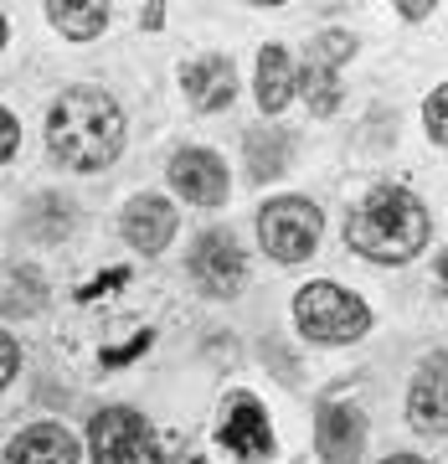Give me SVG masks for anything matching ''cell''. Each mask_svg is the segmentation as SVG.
Here are the masks:
<instances>
[{
	"label": "cell",
	"mask_w": 448,
	"mask_h": 464,
	"mask_svg": "<svg viewBox=\"0 0 448 464\" xmlns=\"http://www.w3.org/2000/svg\"><path fill=\"white\" fill-rule=\"evenodd\" d=\"M423 124H428V134L438 140V145H448V83L433 88L428 109H423Z\"/></svg>",
	"instance_id": "cell-20"
},
{
	"label": "cell",
	"mask_w": 448,
	"mask_h": 464,
	"mask_svg": "<svg viewBox=\"0 0 448 464\" xmlns=\"http://www.w3.org/2000/svg\"><path fill=\"white\" fill-rule=\"evenodd\" d=\"M93 464H160V444L134 408H103L88 423Z\"/></svg>",
	"instance_id": "cell-5"
},
{
	"label": "cell",
	"mask_w": 448,
	"mask_h": 464,
	"mask_svg": "<svg viewBox=\"0 0 448 464\" xmlns=\"http://www.w3.org/2000/svg\"><path fill=\"white\" fill-rule=\"evenodd\" d=\"M258 237H263L268 258H279V264H299V258H310L319 243V207L304 197H279L268 201L263 212H258Z\"/></svg>",
	"instance_id": "cell-4"
},
{
	"label": "cell",
	"mask_w": 448,
	"mask_h": 464,
	"mask_svg": "<svg viewBox=\"0 0 448 464\" xmlns=\"http://www.w3.org/2000/svg\"><path fill=\"white\" fill-rule=\"evenodd\" d=\"M289 99H294V63H289L283 47H263L258 52V103H263V114H279Z\"/></svg>",
	"instance_id": "cell-15"
},
{
	"label": "cell",
	"mask_w": 448,
	"mask_h": 464,
	"mask_svg": "<svg viewBox=\"0 0 448 464\" xmlns=\"http://www.w3.org/2000/svg\"><path fill=\"white\" fill-rule=\"evenodd\" d=\"M170 186L196 207H216V201H227V166L212 150H181L170 160Z\"/></svg>",
	"instance_id": "cell-9"
},
{
	"label": "cell",
	"mask_w": 448,
	"mask_h": 464,
	"mask_svg": "<svg viewBox=\"0 0 448 464\" xmlns=\"http://www.w3.org/2000/svg\"><path fill=\"white\" fill-rule=\"evenodd\" d=\"M5 464H78V439L57 423H32L5 444Z\"/></svg>",
	"instance_id": "cell-13"
},
{
	"label": "cell",
	"mask_w": 448,
	"mask_h": 464,
	"mask_svg": "<svg viewBox=\"0 0 448 464\" xmlns=\"http://www.w3.org/2000/svg\"><path fill=\"white\" fill-rule=\"evenodd\" d=\"M42 304H47V289H42V279L32 268L21 264L5 268V315H36Z\"/></svg>",
	"instance_id": "cell-18"
},
{
	"label": "cell",
	"mask_w": 448,
	"mask_h": 464,
	"mask_svg": "<svg viewBox=\"0 0 448 464\" xmlns=\"http://www.w3.org/2000/svg\"><path fill=\"white\" fill-rule=\"evenodd\" d=\"M382 464H428V459H417V454H392V459H382Z\"/></svg>",
	"instance_id": "cell-25"
},
{
	"label": "cell",
	"mask_w": 448,
	"mask_h": 464,
	"mask_svg": "<svg viewBox=\"0 0 448 464\" xmlns=\"http://www.w3.org/2000/svg\"><path fill=\"white\" fill-rule=\"evenodd\" d=\"M124 237H129V248L145 253V258L166 253V243L176 237V207L160 201V197H134L129 207H124Z\"/></svg>",
	"instance_id": "cell-12"
},
{
	"label": "cell",
	"mask_w": 448,
	"mask_h": 464,
	"mask_svg": "<svg viewBox=\"0 0 448 464\" xmlns=\"http://www.w3.org/2000/svg\"><path fill=\"white\" fill-rule=\"evenodd\" d=\"M433 274H438V284H443V289H448V248L438 253V264H433Z\"/></svg>",
	"instance_id": "cell-24"
},
{
	"label": "cell",
	"mask_w": 448,
	"mask_h": 464,
	"mask_svg": "<svg viewBox=\"0 0 448 464\" xmlns=\"http://www.w3.org/2000/svg\"><path fill=\"white\" fill-rule=\"evenodd\" d=\"M294 320H299V331L310 341H319V346H346V341L366 335L371 310L350 289H340V284H310L294 299Z\"/></svg>",
	"instance_id": "cell-3"
},
{
	"label": "cell",
	"mask_w": 448,
	"mask_h": 464,
	"mask_svg": "<svg viewBox=\"0 0 448 464\" xmlns=\"http://www.w3.org/2000/svg\"><path fill=\"white\" fill-rule=\"evenodd\" d=\"M5 346V382H16V341H0Z\"/></svg>",
	"instance_id": "cell-23"
},
{
	"label": "cell",
	"mask_w": 448,
	"mask_h": 464,
	"mask_svg": "<svg viewBox=\"0 0 448 464\" xmlns=\"http://www.w3.org/2000/svg\"><path fill=\"white\" fill-rule=\"evenodd\" d=\"M216 439H222V449L237 454V459H268V454H273L268 413L258 408V398H248V392H237V398L227 402V418H222Z\"/></svg>",
	"instance_id": "cell-8"
},
{
	"label": "cell",
	"mask_w": 448,
	"mask_h": 464,
	"mask_svg": "<svg viewBox=\"0 0 448 464\" xmlns=\"http://www.w3.org/2000/svg\"><path fill=\"white\" fill-rule=\"evenodd\" d=\"M243 274H248L243 248H237L227 232H206V237H196V248H191V279H196L212 299L237 295V289H243Z\"/></svg>",
	"instance_id": "cell-7"
},
{
	"label": "cell",
	"mask_w": 448,
	"mask_h": 464,
	"mask_svg": "<svg viewBox=\"0 0 448 464\" xmlns=\"http://www.w3.org/2000/svg\"><path fill=\"white\" fill-rule=\"evenodd\" d=\"M67 227H72V207H67L62 197H36L32 207H26V232L42 237V243H57Z\"/></svg>",
	"instance_id": "cell-19"
},
{
	"label": "cell",
	"mask_w": 448,
	"mask_h": 464,
	"mask_svg": "<svg viewBox=\"0 0 448 464\" xmlns=\"http://www.w3.org/2000/svg\"><path fill=\"white\" fill-rule=\"evenodd\" d=\"M407 21H423V16H433V5H417V0H407V5H397Z\"/></svg>",
	"instance_id": "cell-22"
},
{
	"label": "cell",
	"mask_w": 448,
	"mask_h": 464,
	"mask_svg": "<svg viewBox=\"0 0 448 464\" xmlns=\"http://www.w3.org/2000/svg\"><path fill=\"white\" fill-rule=\"evenodd\" d=\"M407 418H413L417 433H448V351L423 362L413 398H407Z\"/></svg>",
	"instance_id": "cell-11"
},
{
	"label": "cell",
	"mask_w": 448,
	"mask_h": 464,
	"mask_svg": "<svg viewBox=\"0 0 448 464\" xmlns=\"http://www.w3.org/2000/svg\"><path fill=\"white\" fill-rule=\"evenodd\" d=\"M346 243L371 264H407L428 243V212L407 186H371L346 222Z\"/></svg>",
	"instance_id": "cell-2"
},
{
	"label": "cell",
	"mask_w": 448,
	"mask_h": 464,
	"mask_svg": "<svg viewBox=\"0 0 448 464\" xmlns=\"http://www.w3.org/2000/svg\"><path fill=\"white\" fill-rule=\"evenodd\" d=\"M315 444L325 464H356L366 444V418L356 408H346V402H325L315 418Z\"/></svg>",
	"instance_id": "cell-10"
},
{
	"label": "cell",
	"mask_w": 448,
	"mask_h": 464,
	"mask_svg": "<svg viewBox=\"0 0 448 464\" xmlns=\"http://www.w3.org/2000/svg\"><path fill=\"white\" fill-rule=\"evenodd\" d=\"M47 16L52 26L72 42H88V36H99L109 26V5L103 0H88V5H72V0H47Z\"/></svg>",
	"instance_id": "cell-16"
},
{
	"label": "cell",
	"mask_w": 448,
	"mask_h": 464,
	"mask_svg": "<svg viewBox=\"0 0 448 464\" xmlns=\"http://www.w3.org/2000/svg\"><path fill=\"white\" fill-rule=\"evenodd\" d=\"M47 140H52V160H62L67 170H103L124 145V114L99 88H67L62 99L52 103Z\"/></svg>",
	"instance_id": "cell-1"
},
{
	"label": "cell",
	"mask_w": 448,
	"mask_h": 464,
	"mask_svg": "<svg viewBox=\"0 0 448 464\" xmlns=\"http://www.w3.org/2000/svg\"><path fill=\"white\" fill-rule=\"evenodd\" d=\"M356 57V42L346 32H319L304 52V103H310V114H335V103L346 99L340 93V67Z\"/></svg>",
	"instance_id": "cell-6"
},
{
	"label": "cell",
	"mask_w": 448,
	"mask_h": 464,
	"mask_svg": "<svg viewBox=\"0 0 448 464\" xmlns=\"http://www.w3.org/2000/svg\"><path fill=\"white\" fill-rule=\"evenodd\" d=\"M181 88H186V99L196 103V109H227L237 93V72L227 57H196V63H186L181 67Z\"/></svg>",
	"instance_id": "cell-14"
},
{
	"label": "cell",
	"mask_w": 448,
	"mask_h": 464,
	"mask_svg": "<svg viewBox=\"0 0 448 464\" xmlns=\"http://www.w3.org/2000/svg\"><path fill=\"white\" fill-rule=\"evenodd\" d=\"M0 130H5V140H0V155H5V160H16V119L0 114Z\"/></svg>",
	"instance_id": "cell-21"
},
{
	"label": "cell",
	"mask_w": 448,
	"mask_h": 464,
	"mask_svg": "<svg viewBox=\"0 0 448 464\" xmlns=\"http://www.w3.org/2000/svg\"><path fill=\"white\" fill-rule=\"evenodd\" d=\"M283 166H289V134L253 130L248 134V170H253V181H273Z\"/></svg>",
	"instance_id": "cell-17"
}]
</instances>
